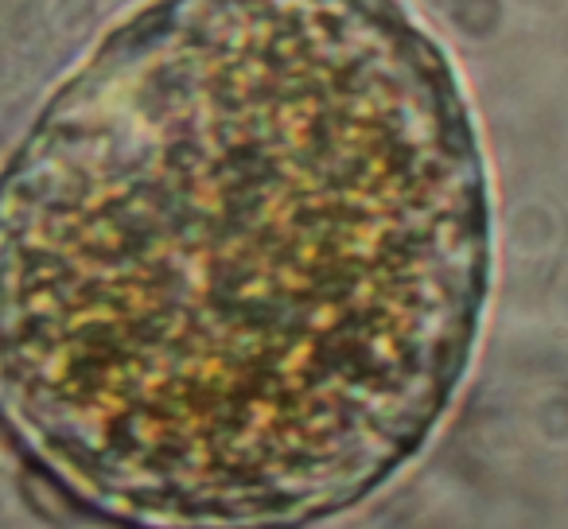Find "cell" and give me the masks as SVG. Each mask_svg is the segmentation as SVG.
Returning <instances> with one entry per match:
<instances>
[{
	"instance_id": "obj_1",
	"label": "cell",
	"mask_w": 568,
	"mask_h": 529,
	"mask_svg": "<svg viewBox=\"0 0 568 529\" xmlns=\"http://www.w3.org/2000/svg\"><path fill=\"white\" fill-rule=\"evenodd\" d=\"M487 269L471 110L405 0H149L0 195V409L136 526L301 521L433 433Z\"/></svg>"
}]
</instances>
